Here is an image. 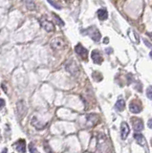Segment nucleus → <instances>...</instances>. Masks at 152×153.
I'll use <instances>...</instances> for the list:
<instances>
[{
  "mask_svg": "<svg viewBox=\"0 0 152 153\" xmlns=\"http://www.w3.org/2000/svg\"><path fill=\"white\" fill-rule=\"evenodd\" d=\"M82 34H85V36H89L94 41L96 42H99L101 40V37H102V34L99 33V29L95 26H91V27H88L87 29L83 30L81 32Z\"/></svg>",
  "mask_w": 152,
  "mask_h": 153,
  "instance_id": "nucleus-1",
  "label": "nucleus"
},
{
  "mask_svg": "<svg viewBox=\"0 0 152 153\" xmlns=\"http://www.w3.org/2000/svg\"><path fill=\"white\" fill-rule=\"evenodd\" d=\"M65 45H66V42H65L63 38H61V37L54 38L51 42V47H52V49H54V50L62 49V48L65 47Z\"/></svg>",
  "mask_w": 152,
  "mask_h": 153,
  "instance_id": "nucleus-2",
  "label": "nucleus"
},
{
  "mask_svg": "<svg viewBox=\"0 0 152 153\" xmlns=\"http://www.w3.org/2000/svg\"><path fill=\"white\" fill-rule=\"evenodd\" d=\"M75 52L76 54L78 55L79 57H81L82 60H87V58H88V51L87 49H85V48L82 46L81 44H78L75 46Z\"/></svg>",
  "mask_w": 152,
  "mask_h": 153,
  "instance_id": "nucleus-3",
  "label": "nucleus"
},
{
  "mask_svg": "<svg viewBox=\"0 0 152 153\" xmlns=\"http://www.w3.org/2000/svg\"><path fill=\"white\" fill-rule=\"evenodd\" d=\"M65 67H66V70H67L69 73H71L72 75H74V76L78 75L79 70H78V65L76 64L75 61H73V60L69 61L68 63H66V66H65Z\"/></svg>",
  "mask_w": 152,
  "mask_h": 153,
  "instance_id": "nucleus-4",
  "label": "nucleus"
},
{
  "mask_svg": "<svg viewBox=\"0 0 152 153\" xmlns=\"http://www.w3.org/2000/svg\"><path fill=\"white\" fill-rule=\"evenodd\" d=\"M91 58L96 64H102L103 61V58L99 50H93L91 53Z\"/></svg>",
  "mask_w": 152,
  "mask_h": 153,
  "instance_id": "nucleus-5",
  "label": "nucleus"
},
{
  "mask_svg": "<svg viewBox=\"0 0 152 153\" xmlns=\"http://www.w3.org/2000/svg\"><path fill=\"white\" fill-rule=\"evenodd\" d=\"M129 131L130 128L128 124L125 121L122 123V124H120V137H122V140H125L127 136L129 135Z\"/></svg>",
  "mask_w": 152,
  "mask_h": 153,
  "instance_id": "nucleus-6",
  "label": "nucleus"
},
{
  "mask_svg": "<svg viewBox=\"0 0 152 153\" xmlns=\"http://www.w3.org/2000/svg\"><path fill=\"white\" fill-rule=\"evenodd\" d=\"M40 24H41V27H42L43 29L46 31V32H48V33L54 32L55 26H54L53 22L49 21V20H41Z\"/></svg>",
  "mask_w": 152,
  "mask_h": 153,
  "instance_id": "nucleus-7",
  "label": "nucleus"
},
{
  "mask_svg": "<svg viewBox=\"0 0 152 153\" xmlns=\"http://www.w3.org/2000/svg\"><path fill=\"white\" fill-rule=\"evenodd\" d=\"M132 124H133V128L134 130L136 132H139L141 131L144 129V124H143V121L139 118H134L132 119Z\"/></svg>",
  "mask_w": 152,
  "mask_h": 153,
  "instance_id": "nucleus-8",
  "label": "nucleus"
},
{
  "mask_svg": "<svg viewBox=\"0 0 152 153\" xmlns=\"http://www.w3.org/2000/svg\"><path fill=\"white\" fill-rule=\"evenodd\" d=\"M134 139H135V141L137 142V144L141 145V147H146V138H144V136L143 134L141 133H138V132H136L135 134H134Z\"/></svg>",
  "mask_w": 152,
  "mask_h": 153,
  "instance_id": "nucleus-9",
  "label": "nucleus"
},
{
  "mask_svg": "<svg viewBox=\"0 0 152 153\" xmlns=\"http://www.w3.org/2000/svg\"><path fill=\"white\" fill-rule=\"evenodd\" d=\"M13 147L18 152H26V142L25 140H19L13 144Z\"/></svg>",
  "mask_w": 152,
  "mask_h": 153,
  "instance_id": "nucleus-10",
  "label": "nucleus"
},
{
  "mask_svg": "<svg viewBox=\"0 0 152 153\" xmlns=\"http://www.w3.org/2000/svg\"><path fill=\"white\" fill-rule=\"evenodd\" d=\"M129 110L134 114H138L141 111V103H137L136 102H132L129 104Z\"/></svg>",
  "mask_w": 152,
  "mask_h": 153,
  "instance_id": "nucleus-11",
  "label": "nucleus"
},
{
  "mask_svg": "<svg viewBox=\"0 0 152 153\" xmlns=\"http://www.w3.org/2000/svg\"><path fill=\"white\" fill-rule=\"evenodd\" d=\"M32 124L36 128V129H43L44 127L46 126V124H43V123H40L39 120L37 119L36 117H33V119H32Z\"/></svg>",
  "mask_w": 152,
  "mask_h": 153,
  "instance_id": "nucleus-12",
  "label": "nucleus"
},
{
  "mask_svg": "<svg viewBox=\"0 0 152 153\" xmlns=\"http://www.w3.org/2000/svg\"><path fill=\"white\" fill-rule=\"evenodd\" d=\"M97 15H98V18L99 20H102V21H103V20H106L107 18H108V12L106 11V9H99L98 13H97Z\"/></svg>",
  "mask_w": 152,
  "mask_h": 153,
  "instance_id": "nucleus-13",
  "label": "nucleus"
},
{
  "mask_svg": "<svg viewBox=\"0 0 152 153\" xmlns=\"http://www.w3.org/2000/svg\"><path fill=\"white\" fill-rule=\"evenodd\" d=\"M125 107V102L123 100V99H120L117 100V102L115 103V109L119 112H122V111L124 109Z\"/></svg>",
  "mask_w": 152,
  "mask_h": 153,
  "instance_id": "nucleus-14",
  "label": "nucleus"
},
{
  "mask_svg": "<svg viewBox=\"0 0 152 153\" xmlns=\"http://www.w3.org/2000/svg\"><path fill=\"white\" fill-rule=\"evenodd\" d=\"M24 3H25L27 9H29V10L36 9V4H34V2L33 0H24Z\"/></svg>",
  "mask_w": 152,
  "mask_h": 153,
  "instance_id": "nucleus-15",
  "label": "nucleus"
},
{
  "mask_svg": "<svg viewBox=\"0 0 152 153\" xmlns=\"http://www.w3.org/2000/svg\"><path fill=\"white\" fill-rule=\"evenodd\" d=\"M53 16H54L55 20H56V24H57V25H60V26H64V22L62 21L60 17H58L57 15H56V13H53Z\"/></svg>",
  "mask_w": 152,
  "mask_h": 153,
  "instance_id": "nucleus-16",
  "label": "nucleus"
},
{
  "mask_svg": "<svg viewBox=\"0 0 152 153\" xmlns=\"http://www.w3.org/2000/svg\"><path fill=\"white\" fill-rule=\"evenodd\" d=\"M146 96L149 100H152V86H149L146 89Z\"/></svg>",
  "mask_w": 152,
  "mask_h": 153,
  "instance_id": "nucleus-17",
  "label": "nucleus"
},
{
  "mask_svg": "<svg viewBox=\"0 0 152 153\" xmlns=\"http://www.w3.org/2000/svg\"><path fill=\"white\" fill-rule=\"evenodd\" d=\"M47 1L49 2L50 4L52 5V6H54V7H55V8H56V9H57V10H60V9H61V7H60V5H57V3H55V2L53 1V0H47Z\"/></svg>",
  "mask_w": 152,
  "mask_h": 153,
  "instance_id": "nucleus-18",
  "label": "nucleus"
},
{
  "mask_svg": "<svg viewBox=\"0 0 152 153\" xmlns=\"http://www.w3.org/2000/svg\"><path fill=\"white\" fill-rule=\"evenodd\" d=\"M29 148H30V152H37V149H36V148L34 147V145L33 144L30 145Z\"/></svg>",
  "mask_w": 152,
  "mask_h": 153,
  "instance_id": "nucleus-19",
  "label": "nucleus"
},
{
  "mask_svg": "<svg viewBox=\"0 0 152 153\" xmlns=\"http://www.w3.org/2000/svg\"><path fill=\"white\" fill-rule=\"evenodd\" d=\"M147 126L150 128V129H152V119H149L148 120V123H147Z\"/></svg>",
  "mask_w": 152,
  "mask_h": 153,
  "instance_id": "nucleus-20",
  "label": "nucleus"
},
{
  "mask_svg": "<svg viewBox=\"0 0 152 153\" xmlns=\"http://www.w3.org/2000/svg\"><path fill=\"white\" fill-rule=\"evenodd\" d=\"M108 42H109V38H108V37H105L104 39H103V43H104V44H107Z\"/></svg>",
  "mask_w": 152,
  "mask_h": 153,
  "instance_id": "nucleus-21",
  "label": "nucleus"
},
{
  "mask_svg": "<svg viewBox=\"0 0 152 153\" xmlns=\"http://www.w3.org/2000/svg\"><path fill=\"white\" fill-rule=\"evenodd\" d=\"M4 104H5L4 100H3V99H1V106H0V107H1V108H3V106H4Z\"/></svg>",
  "mask_w": 152,
  "mask_h": 153,
  "instance_id": "nucleus-22",
  "label": "nucleus"
},
{
  "mask_svg": "<svg viewBox=\"0 0 152 153\" xmlns=\"http://www.w3.org/2000/svg\"><path fill=\"white\" fill-rule=\"evenodd\" d=\"M144 43H146V44L147 45V47H149V48H152V45H150L149 43H148V42H147V41H146V40H144Z\"/></svg>",
  "mask_w": 152,
  "mask_h": 153,
  "instance_id": "nucleus-23",
  "label": "nucleus"
},
{
  "mask_svg": "<svg viewBox=\"0 0 152 153\" xmlns=\"http://www.w3.org/2000/svg\"><path fill=\"white\" fill-rule=\"evenodd\" d=\"M147 36H149V37L151 38V39H152V33H148V34H147Z\"/></svg>",
  "mask_w": 152,
  "mask_h": 153,
  "instance_id": "nucleus-24",
  "label": "nucleus"
},
{
  "mask_svg": "<svg viewBox=\"0 0 152 153\" xmlns=\"http://www.w3.org/2000/svg\"><path fill=\"white\" fill-rule=\"evenodd\" d=\"M8 151V149H4V150H2V152H7Z\"/></svg>",
  "mask_w": 152,
  "mask_h": 153,
  "instance_id": "nucleus-25",
  "label": "nucleus"
},
{
  "mask_svg": "<svg viewBox=\"0 0 152 153\" xmlns=\"http://www.w3.org/2000/svg\"><path fill=\"white\" fill-rule=\"evenodd\" d=\"M150 58H152V51H151V52H150Z\"/></svg>",
  "mask_w": 152,
  "mask_h": 153,
  "instance_id": "nucleus-26",
  "label": "nucleus"
},
{
  "mask_svg": "<svg viewBox=\"0 0 152 153\" xmlns=\"http://www.w3.org/2000/svg\"><path fill=\"white\" fill-rule=\"evenodd\" d=\"M151 144H152V139H151Z\"/></svg>",
  "mask_w": 152,
  "mask_h": 153,
  "instance_id": "nucleus-27",
  "label": "nucleus"
},
{
  "mask_svg": "<svg viewBox=\"0 0 152 153\" xmlns=\"http://www.w3.org/2000/svg\"><path fill=\"white\" fill-rule=\"evenodd\" d=\"M67 1H69V0H67Z\"/></svg>",
  "mask_w": 152,
  "mask_h": 153,
  "instance_id": "nucleus-28",
  "label": "nucleus"
}]
</instances>
